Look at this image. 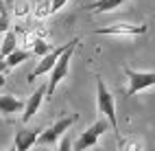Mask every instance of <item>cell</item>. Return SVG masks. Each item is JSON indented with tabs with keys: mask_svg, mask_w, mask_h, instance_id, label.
Instances as JSON below:
<instances>
[{
	"mask_svg": "<svg viewBox=\"0 0 155 151\" xmlns=\"http://www.w3.org/2000/svg\"><path fill=\"white\" fill-rule=\"evenodd\" d=\"M13 7L9 9V13L13 18H26L31 15V0H11Z\"/></svg>",
	"mask_w": 155,
	"mask_h": 151,
	"instance_id": "cell-15",
	"label": "cell"
},
{
	"mask_svg": "<svg viewBox=\"0 0 155 151\" xmlns=\"http://www.w3.org/2000/svg\"><path fill=\"white\" fill-rule=\"evenodd\" d=\"M5 70H7V66H5V62H2V59H0V75H2Z\"/></svg>",
	"mask_w": 155,
	"mask_h": 151,
	"instance_id": "cell-22",
	"label": "cell"
},
{
	"mask_svg": "<svg viewBox=\"0 0 155 151\" xmlns=\"http://www.w3.org/2000/svg\"><path fill=\"white\" fill-rule=\"evenodd\" d=\"M127 0H96V2H92L87 9L90 13H107V11H114V9H118L120 5H125Z\"/></svg>",
	"mask_w": 155,
	"mask_h": 151,
	"instance_id": "cell-11",
	"label": "cell"
},
{
	"mask_svg": "<svg viewBox=\"0 0 155 151\" xmlns=\"http://www.w3.org/2000/svg\"><path fill=\"white\" fill-rule=\"evenodd\" d=\"M53 48H55L53 44H48L46 39L37 37V39H35V44H33V48H31V55L35 53V55H39V57H44V55H48V53H50Z\"/></svg>",
	"mask_w": 155,
	"mask_h": 151,
	"instance_id": "cell-17",
	"label": "cell"
},
{
	"mask_svg": "<svg viewBox=\"0 0 155 151\" xmlns=\"http://www.w3.org/2000/svg\"><path fill=\"white\" fill-rule=\"evenodd\" d=\"M57 151H72V138H70V134H64V136L59 138Z\"/></svg>",
	"mask_w": 155,
	"mask_h": 151,
	"instance_id": "cell-19",
	"label": "cell"
},
{
	"mask_svg": "<svg viewBox=\"0 0 155 151\" xmlns=\"http://www.w3.org/2000/svg\"><path fill=\"white\" fill-rule=\"evenodd\" d=\"M42 129H20L15 134V143H13V151H28L33 149V145H37V136Z\"/></svg>",
	"mask_w": 155,
	"mask_h": 151,
	"instance_id": "cell-9",
	"label": "cell"
},
{
	"mask_svg": "<svg viewBox=\"0 0 155 151\" xmlns=\"http://www.w3.org/2000/svg\"><path fill=\"white\" fill-rule=\"evenodd\" d=\"M122 149L125 151H144V140L142 138H131L122 145Z\"/></svg>",
	"mask_w": 155,
	"mask_h": 151,
	"instance_id": "cell-18",
	"label": "cell"
},
{
	"mask_svg": "<svg viewBox=\"0 0 155 151\" xmlns=\"http://www.w3.org/2000/svg\"><path fill=\"white\" fill-rule=\"evenodd\" d=\"M77 44H79V37H74V39H70L68 42V46H66V50L59 55V59H57V64L53 66V70H50V79H48V83H46V96H50L57 90V86L64 81V79L68 77V68H70V59H72V53L77 50Z\"/></svg>",
	"mask_w": 155,
	"mask_h": 151,
	"instance_id": "cell-2",
	"label": "cell"
},
{
	"mask_svg": "<svg viewBox=\"0 0 155 151\" xmlns=\"http://www.w3.org/2000/svg\"><path fill=\"white\" fill-rule=\"evenodd\" d=\"M77 120H79V114H72V116H68V118H59L53 127H48V129H44V132H39L37 143H39V145H55L64 134H68V129L74 125Z\"/></svg>",
	"mask_w": 155,
	"mask_h": 151,
	"instance_id": "cell-4",
	"label": "cell"
},
{
	"mask_svg": "<svg viewBox=\"0 0 155 151\" xmlns=\"http://www.w3.org/2000/svg\"><path fill=\"white\" fill-rule=\"evenodd\" d=\"M15 44H18V42H15V33L11 31V29H9V31L5 33V39H2V44H0V59H5L7 55H11L13 50L18 48Z\"/></svg>",
	"mask_w": 155,
	"mask_h": 151,
	"instance_id": "cell-14",
	"label": "cell"
},
{
	"mask_svg": "<svg viewBox=\"0 0 155 151\" xmlns=\"http://www.w3.org/2000/svg\"><path fill=\"white\" fill-rule=\"evenodd\" d=\"M2 83H5V77H2V75H0V86H2Z\"/></svg>",
	"mask_w": 155,
	"mask_h": 151,
	"instance_id": "cell-24",
	"label": "cell"
},
{
	"mask_svg": "<svg viewBox=\"0 0 155 151\" xmlns=\"http://www.w3.org/2000/svg\"><path fill=\"white\" fill-rule=\"evenodd\" d=\"M44 99H46V83L39 86L35 92H33V96H28V101L24 103V109H22V123H28V120L39 112V107H42Z\"/></svg>",
	"mask_w": 155,
	"mask_h": 151,
	"instance_id": "cell-8",
	"label": "cell"
},
{
	"mask_svg": "<svg viewBox=\"0 0 155 151\" xmlns=\"http://www.w3.org/2000/svg\"><path fill=\"white\" fill-rule=\"evenodd\" d=\"M35 39H37V35H35V33H31V31H28V33H24V42H22V46H24V48H22V50H28V53H31V48H33Z\"/></svg>",
	"mask_w": 155,
	"mask_h": 151,
	"instance_id": "cell-20",
	"label": "cell"
},
{
	"mask_svg": "<svg viewBox=\"0 0 155 151\" xmlns=\"http://www.w3.org/2000/svg\"><path fill=\"white\" fill-rule=\"evenodd\" d=\"M9 29H11V13H9L7 2L0 0V35H5Z\"/></svg>",
	"mask_w": 155,
	"mask_h": 151,
	"instance_id": "cell-16",
	"label": "cell"
},
{
	"mask_svg": "<svg viewBox=\"0 0 155 151\" xmlns=\"http://www.w3.org/2000/svg\"><path fill=\"white\" fill-rule=\"evenodd\" d=\"M107 123H105V118H98L94 125H92L90 129H85L83 134H81L74 143H72V151H85V149H92V147H96L98 143V138L107 132Z\"/></svg>",
	"mask_w": 155,
	"mask_h": 151,
	"instance_id": "cell-3",
	"label": "cell"
},
{
	"mask_svg": "<svg viewBox=\"0 0 155 151\" xmlns=\"http://www.w3.org/2000/svg\"><path fill=\"white\" fill-rule=\"evenodd\" d=\"M94 35H127V37H138L147 33V24H109L92 31Z\"/></svg>",
	"mask_w": 155,
	"mask_h": 151,
	"instance_id": "cell-6",
	"label": "cell"
},
{
	"mask_svg": "<svg viewBox=\"0 0 155 151\" xmlns=\"http://www.w3.org/2000/svg\"><path fill=\"white\" fill-rule=\"evenodd\" d=\"M24 109V101L20 96H11V94H0V114L2 116H11Z\"/></svg>",
	"mask_w": 155,
	"mask_h": 151,
	"instance_id": "cell-10",
	"label": "cell"
},
{
	"mask_svg": "<svg viewBox=\"0 0 155 151\" xmlns=\"http://www.w3.org/2000/svg\"><path fill=\"white\" fill-rule=\"evenodd\" d=\"M31 13L37 20L50 18V0H31Z\"/></svg>",
	"mask_w": 155,
	"mask_h": 151,
	"instance_id": "cell-12",
	"label": "cell"
},
{
	"mask_svg": "<svg viewBox=\"0 0 155 151\" xmlns=\"http://www.w3.org/2000/svg\"><path fill=\"white\" fill-rule=\"evenodd\" d=\"M92 149H94V151H107V149H101V147H92Z\"/></svg>",
	"mask_w": 155,
	"mask_h": 151,
	"instance_id": "cell-23",
	"label": "cell"
},
{
	"mask_svg": "<svg viewBox=\"0 0 155 151\" xmlns=\"http://www.w3.org/2000/svg\"><path fill=\"white\" fill-rule=\"evenodd\" d=\"M96 105L98 112L103 114L105 123L111 127V132L116 134V140L120 143V132H118V116H116V101H114L111 92L107 90L103 79H96Z\"/></svg>",
	"mask_w": 155,
	"mask_h": 151,
	"instance_id": "cell-1",
	"label": "cell"
},
{
	"mask_svg": "<svg viewBox=\"0 0 155 151\" xmlns=\"http://www.w3.org/2000/svg\"><path fill=\"white\" fill-rule=\"evenodd\" d=\"M66 46H68V44H64V46H59V48H53V50H50L48 55H44L42 59H39V64L35 66V70H33V72L28 75V81L33 83L35 79H39L42 75H48L50 70H53V66L57 64V59H59V55H61V53H64V50H66Z\"/></svg>",
	"mask_w": 155,
	"mask_h": 151,
	"instance_id": "cell-7",
	"label": "cell"
},
{
	"mask_svg": "<svg viewBox=\"0 0 155 151\" xmlns=\"http://www.w3.org/2000/svg\"><path fill=\"white\" fill-rule=\"evenodd\" d=\"M11 151H13V149H11Z\"/></svg>",
	"mask_w": 155,
	"mask_h": 151,
	"instance_id": "cell-25",
	"label": "cell"
},
{
	"mask_svg": "<svg viewBox=\"0 0 155 151\" xmlns=\"http://www.w3.org/2000/svg\"><path fill=\"white\" fill-rule=\"evenodd\" d=\"M125 75H127V81H129L125 96H133V94H138V92H142V90H147L155 83V72H151V70L149 72H140V70H133V68L125 66Z\"/></svg>",
	"mask_w": 155,
	"mask_h": 151,
	"instance_id": "cell-5",
	"label": "cell"
},
{
	"mask_svg": "<svg viewBox=\"0 0 155 151\" xmlns=\"http://www.w3.org/2000/svg\"><path fill=\"white\" fill-rule=\"evenodd\" d=\"M68 5V0H50V15H55L57 11H61Z\"/></svg>",
	"mask_w": 155,
	"mask_h": 151,
	"instance_id": "cell-21",
	"label": "cell"
},
{
	"mask_svg": "<svg viewBox=\"0 0 155 151\" xmlns=\"http://www.w3.org/2000/svg\"><path fill=\"white\" fill-rule=\"evenodd\" d=\"M28 57H31V53H28V50L15 48L11 55H7V57L2 59V62H5V66H7V68H15V66H20V64H24Z\"/></svg>",
	"mask_w": 155,
	"mask_h": 151,
	"instance_id": "cell-13",
	"label": "cell"
}]
</instances>
